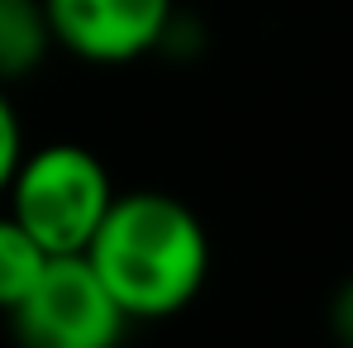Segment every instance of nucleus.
<instances>
[{
    "label": "nucleus",
    "instance_id": "1",
    "mask_svg": "<svg viewBox=\"0 0 353 348\" xmlns=\"http://www.w3.org/2000/svg\"><path fill=\"white\" fill-rule=\"evenodd\" d=\"M81 253L129 325L191 310L210 277V234L201 215L168 191H115Z\"/></svg>",
    "mask_w": 353,
    "mask_h": 348
},
{
    "label": "nucleus",
    "instance_id": "2",
    "mask_svg": "<svg viewBox=\"0 0 353 348\" xmlns=\"http://www.w3.org/2000/svg\"><path fill=\"white\" fill-rule=\"evenodd\" d=\"M0 201L19 220V229L53 258V253H81L91 243L96 225L115 201V181L91 148L43 143L19 153V167Z\"/></svg>",
    "mask_w": 353,
    "mask_h": 348
},
{
    "label": "nucleus",
    "instance_id": "3",
    "mask_svg": "<svg viewBox=\"0 0 353 348\" xmlns=\"http://www.w3.org/2000/svg\"><path fill=\"white\" fill-rule=\"evenodd\" d=\"M10 325L29 348H110L129 329L86 253H53L24 300L10 310Z\"/></svg>",
    "mask_w": 353,
    "mask_h": 348
},
{
    "label": "nucleus",
    "instance_id": "4",
    "mask_svg": "<svg viewBox=\"0 0 353 348\" xmlns=\"http://www.w3.org/2000/svg\"><path fill=\"white\" fill-rule=\"evenodd\" d=\"M53 43L91 67H124L163 48L176 0H43Z\"/></svg>",
    "mask_w": 353,
    "mask_h": 348
},
{
    "label": "nucleus",
    "instance_id": "5",
    "mask_svg": "<svg viewBox=\"0 0 353 348\" xmlns=\"http://www.w3.org/2000/svg\"><path fill=\"white\" fill-rule=\"evenodd\" d=\"M58 53L43 0H0V86L29 81Z\"/></svg>",
    "mask_w": 353,
    "mask_h": 348
},
{
    "label": "nucleus",
    "instance_id": "6",
    "mask_svg": "<svg viewBox=\"0 0 353 348\" xmlns=\"http://www.w3.org/2000/svg\"><path fill=\"white\" fill-rule=\"evenodd\" d=\"M43 263H48V253L19 229V220L10 210H0V310L5 315L24 300V291L34 287Z\"/></svg>",
    "mask_w": 353,
    "mask_h": 348
},
{
    "label": "nucleus",
    "instance_id": "7",
    "mask_svg": "<svg viewBox=\"0 0 353 348\" xmlns=\"http://www.w3.org/2000/svg\"><path fill=\"white\" fill-rule=\"evenodd\" d=\"M19 153H24V129H19V110L10 101V86H0V196L10 186V176L19 167Z\"/></svg>",
    "mask_w": 353,
    "mask_h": 348
},
{
    "label": "nucleus",
    "instance_id": "8",
    "mask_svg": "<svg viewBox=\"0 0 353 348\" xmlns=\"http://www.w3.org/2000/svg\"><path fill=\"white\" fill-rule=\"evenodd\" d=\"M330 334L344 348H353V277L339 282L334 296H330Z\"/></svg>",
    "mask_w": 353,
    "mask_h": 348
}]
</instances>
